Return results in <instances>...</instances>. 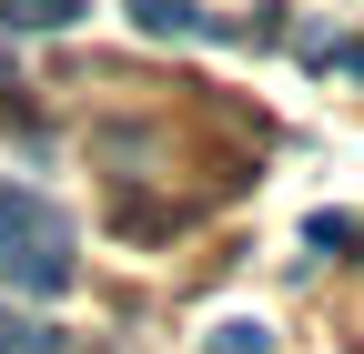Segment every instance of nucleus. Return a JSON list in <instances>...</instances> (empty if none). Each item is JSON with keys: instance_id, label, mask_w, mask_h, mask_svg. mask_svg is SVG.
Masks as SVG:
<instances>
[{"instance_id": "5", "label": "nucleus", "mask_w": 364, "mask_h": 354, "mask_svg": "<svg viewBox=\"0 0 364 354\" xmlns=\"http://www.w3.org/2000/svg\"><path fill=\"white\" fill-rule=\"evenodd\" d=\"M0 354H61V334L51 324H21L11 304H0Z\"/></svg>"}, {"instance_id": "7", "label": "nucleus", "mask_w": 364, "mask_h": 354, "mask_svg": "<svg viewBox=\"0 0 364 354\" xmlns=\"http://www.w3.org/2000/svg\"><path fill=\"white\" fill-rule=\"evenodd\" d=\"M0 92H11V71H0Z\"/></svg>"}, {"instance_id": "1", "label": "nucleus", "mask_w": 364, "mask_h": 354, "mask_svg": "<svg viewBox=\"0 0 364 354\" xmlns=\"http://www.w3.org/2000/svg\"><path fill=\"white\" fill-rule=\"evenodd\" d=\"M0 284L11 294H41V304H61L81 284V253H71V223L41 193L21 183H0Z\"/></svg>"}, {"instance_id": "2", "label": "nucleus", "mask_w": 364, "mask_h": 354, "mask_svg": "<svg viewBox=\"0 0 364 354\" xmlns=\"http://www.w3.org/2000/svg\"><path fill=\"white\" fill-rule=\"evenodd\" d=\"M122 11H132L142 41H193L203 31V0H122Z\"/></svg>"}, {"instance_id": "6", "label": "nucleus", "mask_w": 364, "mask_h": 354, "mask_svg": "<svg viewBox=\"0 0 364 354\" xmlns=\"http://www.w3.org/2000/svg\"><path fill=\"white\" fill-rule=\"evenodd\" d=\"M334 71H354V81H364V41H334Z\"/></svg>"}, {"instance_id": "3", "label": "nucleus", "mask_w": 364, "mask_h": 354, "mask_svg": "<svg viewBox=\"0 0 364 354\" xmlns=\"http://www.w3.org/2000/svg\"><path fill=\"white\" fill-rule=\"evenodd\" d=\"M91 11V0H0V21H11V31H71Z\"/></svg>"}, {"instance_id": "4", "label": "nucleus", "mask_w": 364, "mask_h": 354, "mask_svg": "<svg viewBox=\"0 0 364 354\" xmlns=\"http://www.w3.org/2000/svg\"><path fill=\"white\" fill-rule=\"evenodd\" d=\"M203 354H273V324H263V314H233V324H213Z\"/></svg>"}]
</instances>
